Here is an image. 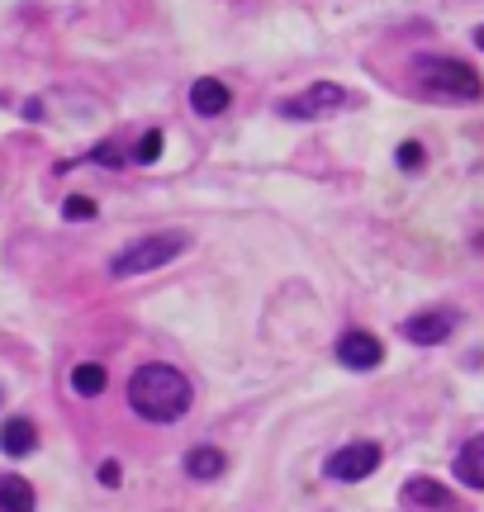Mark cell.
Returning <instances> with one entry per match:
<instances>
[{"label":"cell","instance_id":"4fadbf2b","mask_svg":"<svg viewBox=\"0 0 484 512\" xmlns=\"http://www.w3.org/2000/svg\"><path fill=\"white\" fill-rule=\"evenodd\" d=\"M34 484L24 475H0V512H34Z\"/></svg>","mask_w":484,"mask_h":512},{"label":"cell","instance_id":"ac0fdd59","mask_svg":"<svg viewBox=\"0 0 484 512\" xmlns=\"http://www.w3.org/2000/svg\"><path fill=\"white\" fill-rule=\"evenodd\" d=\"M91 162L95 166H124V162H129V152H124L119 143H95L91 147Z\"/></svg>","mask_w":484,"mask_h":512},{"label":"cell","instance_id":"9c48e42d","mask_svg":"<svg viewBox=\"0 0 484 512\" xmlns=\"http://www.w3.org/2000/svg\"><path fill=\"white\" fill-rule=\"evenodd\" d=\"M181 470H186L195 484H209V479H219L228 470V456L219 451V446H209V441H200V446H190L186 460H181Z\"/></svg>","mask_w":484,"mask_h":512},{"label":"cell","instance_id":"30bf717a","mask_svg":"<svg viewBox=\"0 0 484 512\" xmlns=\"http://www.w3.org/2000/svg\"><path fill=\"white\" fill-rule=\"evenodd\" d=\"M451 475L456 484H466V489H484V437H470L456 460H451Z\"/></svg>","mask_w":484,"mask_h":512},{"label":"cell","instance_id":"7a4b0ae2","mask_svg":"<svg viewBox=\"0 0 484 512\" xmlns=\"http://www.w3.org/2000/svg\"><path fill=\"white\" fill-rule=\"evenodd\" d=\"M413 91L423 100H447V105H475L484 100V76L475 67H466L461 57H413Z\"/></svg>","mask_w":484,"mask_h":512},{"label":"cell","instance_id":"3957f363","mask_svg":"<svg viewBox=\"0 0 484 512\" xmlns=\"http://www.w3.org/2000/svg\"><path fill=\"white\" fill-rule=\"evenodd\" d=\"M186 247H190V238L186 233H176V228H167V233H148V238L129 242V247H119V252L110 256V275L114 280H133V275L162 271V266H171Z\"/></svg>","mask_w":484,"mask_h":512},{"label":"cell","instance_id":"5b68a950","mask_svg":"<svg viewBox=\"0 0 484 512\" xmlns=\"http://www.w3.org/2000/svg\"><path fill=\"white\" fill-rule=\"evenodd\" d=\"M347 100H352V95L342 91L337 81H318V86H309L304 95L280 100V119H299V124H309V119H328V114H337Z\"/></svg>","mask_w":484,"mask_h":512},{"label":"cell","instance_id":"277c9868","mask_svg":"<svg viewBox=\"0 0 484 512\" xmlns=\"http://www.w3.org/2000/svg\"><path fill=\"white\" fill-rule=\"evenodd\" d=\"M380 460H385V451L375 441H347V446H337L333 456L323 460V475L333 479V484H356V479L375 475Z\"/></svg>","mask_w":484,"mask_h":512},{"label":"cell","instance_id":"8992f818","mask_svg":"<svg viewBox=\"0 0 484 512\" xmlns=\"http://www.w3.org/2000/svg\"><path fill=\"white\" fill-rule=\"evenodd\" d=\"M461 323V313L456 309H423V313H413V318H404V337H409L413 347H442L451 337V328Z\"/></svg>","mask_w":484,"mask_h":512},{"label":"cell","instance_id":"7c38bea8","mask_svg":"<svg viewBox=\"0 0 484 512\" xmlns=\"http://www.w3.org/2000/svg\"><path fill=\"white\" fill-rule=\"evenodd\" d=\"M404 503L409 508H451V494H447V484H437L428 475H413L404 484Z\"/></svg>","mask_w":484,"mask_h":512},{"label":"cell","instance_id":"5bb4252c","mask_svg":"<svg viewBox=\"0 0 484 512\" xmlns=\"http://www.w3.org/2000/svg\"><path fill=\"white\" fill-rule=\"evenodd\" d=\"M110 389V370L100 366V361H81V366L72 370V394H81V399H100Z\"/></svg>","mask_w":484,"mask_h":512},{"label":"cell","instance_id":"ffe728a7","mask_svg":"<svg viewBox=\"0 0 484 512\" xmlns=\"http://www.w3.org/2000/svg\"><path fill=\"white\" fill-rule=\"evenodd\" d=\"M475 48H480V53H484V24H480V29H475Z\"/></svg>","mask_w":484,"mask_h":512},{"label":"cell","instance_id":"d6986e66","mask_svg":"<svg viewBox=\"0 0 484 512\" xmlns=\"http://www.w3.org/2000/svg\"><path fill=\"white\" fill-rule=\"evenodd\" d=\"M95 479H100L105 489H119V479H124V470H119V460H100V470H95Z\"/></svg>","mask_w":484,"mask_h":512},{"label":"cell","instance_id":"ba28073f","mask_svg":"<svg viewBox=\"0 0 484 512\" xmlns=\"http://www.w3.org/2000/svg\"><path fill=\"white\" fill-rule=\"evenodd\" d=\"M228 105H233V91H228L219 76H200L190 86V110L200 114V119H219V114H228Z\"/></svg>","mask_w":484,"mask_h":512},{"label":"cell","instance_id":"6da1fadb","mask_svg":"<svg viewBox=\"0 0 484 512\" xmlns=\"http://www.w3.org/2000/svg\"><path fill=\"white\" fill-rule=\"evenodd\" d=\"M190 403H195V389H190V380L171 366V361H143V366L129 375V408H133V418L167 427V422L186 418Z\"/></svg>","mask_w":484,"mask_h":512},{"label":"cell","instance_id":"e0dca14e","mask_svg":"<svg viewBox=\"0 0 484 512\" xmlns=\"http://www.w3.org/2000/svg\"><path fill=\"white\" fill-rule=\"evenodd\" d=\"M394 162L404 166V171H418V166L428 162V152H423V143H418V138H409V143L394 147Z\"/></svg>","mask_w":484,"mask_h":512},{"label":"cell","instance_id":"52a82bcc","mask_svg":"<svg viewBox=\"0 0 484 512\" xmlns=\"http://www.w3.org/2000/svg\"><path fill=\"white\" fill-rule=\"evenodd\" d=\"M337 361L361 375V370H375L385 361V347H380V337H371L366 328H347L337 337Z\"/></svg>","mask_w":484,"mask_h":512},{"label":"cell","instance_id":"2e32d148","mask_svg":"<svg viewBox=\"0 0 484 512\" xmlns=\"http://www.w3.org/2000/svg\"><path fill=\"white\" fill-rule=\"evenodd\" d=\"M95 214H100V209H95L91 195H67V200H62V219L67 223H91Z\"/></svg>","mask_w":484,"mask_h":512},{"label":"cell","instance_id":"9a60e30c","mask_svg":"<svg viewBox=\"0 0 484 512\" xmlns=\"http://www.w3.org/2000/svg\"><path fill=\"white\" fill-rule=\"evenodd\" d=\"M162 147H167V138H162V128H148L138 143H133V152H129V162H138V166H152L157 157H162Z\"/></svg>","mask_w":484,"mask_h":512},{"label":"cell","instance_id":"8fae6325","mask_svg":"<svg viewBox=\"0 0 484 512\" xmlns=\"http://www.w3.org/2000/svg\"><path fill=\"white\" fill-rule=\"evenodd\" d=\"M34 446H38V427L29 418H5L0 422V451H5L10 460L34 456Z\"/></svg>","mask_w":484,"mask_h":512}]
</instances>
